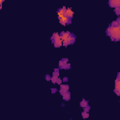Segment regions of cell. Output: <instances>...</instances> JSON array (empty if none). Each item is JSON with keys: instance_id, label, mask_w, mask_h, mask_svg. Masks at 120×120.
<instances>
[{"instance_id": "cell-1", "label": "cell", "mask_w": 120, "mask_h": 120, "mask_svg": "<svg viewBox=\"0 0 120 120\" xmlns=\"http://www.w3.org/2000/svg\"><path fill=\"white\" fill-rule=\"evenodd\" d=\"M106 34L113 41L120 40V19L117 18L116 21H113L106 30Z\"/></svg>"}, {"instance_id": "cell-2", "label": "cell", "mask_w": 120, "mask_h": 120, "mask_svg": "<svg viewBox=\"0 0 120 120\" xmlns=\"http://www.w3.org/2000/svg\"><path fill=\"white\" fill-rule=\"evenodd\" d=\"M59 36L62 39V44L65 47H67L70 44H73L76 40V36L68 31H63L59 34Z\"/></svg>"}, {"instance_id": "cell-3", "label": "cell", "mask_w": 120, "mask_h": 120, "mask_svg": "<svg viewBox=\"0 0 120 120\" xmlns=\"http://www.w3.org/2000/svg\"><path fill=\"white\" fill-rule=\"evenodd\" d=\"M51 41H52V43L53 44V46L55 48H59L61 46H63L62 39H61V38L59 36V33H57V32H55V33L52 34V36L51 38Z\"/></svg>"}, {"instance_id": "cell-4", "label": "cell", "mask_w": 120, "mask_h": 120, "mask_svg": "<svg viewBox=\"0 0 120 120\" xmlns=\"http://www.w3.org/2000/svg\"><path fill=\"white\" fill-rule=\"evenodd\" d=\"M58 66H59V69L60 68H63V69H69L70 68V64L68 63V58H62L59 63H58Z\"/></svg>"}, {"instance_id": "cell-5", "label": "cell", "mask_w": 120, "mask_h": 120, "mask_svg": "<svg viewBox=\"0 0 120 120\" xmlns=\"http://www.w3.org/2000/svg\"><path fill=\"white\" fill-rule=\"evenodd\" d=\"M114 93L119 97L120 96V73H117V77L115 80V88H114Z\"/></svg>"}, {"instance_id": "cell-6", "label": "cell", "mask_w": 120, "mask_h": 120, "mask_svg": "<svg viewBox=\"0 0 120 120\" xmlns=\"http://www.w3.org/2000/svg\"><path fill=\"white\" fill-rule=\"evenodd\" d=\"M58 20L60 22V23L62 25H67V24H70L71 22V19L68 18L67 16H59L58 17Z\"/></svg>"}, {"instance_id": "cell-7", "label": "cell", "mask_w": 120, "mask_h": 120, "mask_svg": "<svg viewBox=\"0 0 120 120\" xmlns=\"http://www.w3.org/2000/svg\"><path fill=\"white\" fill-rule=\"evenodd\" d=\"M108 4L111 8H114L120 7V1L119 0H109Z\"/></svg>"}, {"instance_id": "cell-8", "label": "cell", "mask_w": 120, "mask_h": 120, "mask_svg": "<svg viewBox=\"0 0 120 120\" xmlns=\"http://www.w3.org/2000/svg\"><path fill=\"white\" fill-rule=\"evenodd\" d=\"M68 89H69L68 84H67V83H62V84H60V90H59V92H60V94L62 95L63 93L68 91Z\"/></svg>"}, {"instance_id": "cell-9", "label": "cell", "mask_w": 120, "mask_h": 120, "mask_svg": "<svg viewBox=\"0 0 120 120\" xmlns=\"http://www.w3.org/2000/svg\"><path fill=\"white\" fill-rule=\"evenodd\" d=\"M68 18H69V19H72V17H73V15H74V12L72 11V9L71 8H66V14H65Z\"/></svg>"}, {"instance_id": "cell-10", "label": "cell", "mask_w": 120, "mask_h": 120, "mask_svg": "<svg viewBox=\"0 0 120 120\" xmlns=\"http://www.w3.org/2000/svg\"><path fill=\"white\" fill-rule=\"evenodd\" d=\"M61 96H62L63 99H64V100H66V101H68V100H69V99H70V92H69V91H67V92L63 93Z\"/></svg>"}, {"instance_id": "cell-11", "label": "cell", "mask_w": 120, "mask_h": 120, "mask_svg": "<svg viewBox=\"0 0 120 120\" xmlns=\"http://www.w3.org/2000/svg\"><path fill=\"white\" fill-rule=\"evenodd\" d=\"M87 105H89V104H88V100H86V99L81 100V102H80V106H81V107L84 108V107H86Z\"/></svg>"}, {"instance_id": "cell-12", "label": "cell", "mask_w": 120, "mask_h": 120, "mask_svg": "<svg viewBox=\"0 0 120 120\" xmlns=\"http://www.w3.org/2000/svg\"><path fill=\"white\" fill-rule=\"evenodd\" d=\"M59 68H54L53 69V72H52V76H54V77H59Z\"/></svg>"}, {"instance_id": "cell-13", "label": "cell", "mask_w": 120, "mask_h": 120, "mask_svg": "<svg viewBox=\"0 0 120 120\" xmlns=\"http://www.w3.org/2000/svg\"><path fill=\"white\" fill-rule=\"evenodd\" d=\"M82 118L86 119V118H88V117H89V112H82Z\"/></svg>"}, {"instance_id": "cell-14", "label": "cell", "mask_w": 120, "mask_h": 120, "mask_svg": "<svg viewBox=\"0 0 120 120\" xmlns=\"http://www.w3.org/2000/svg\"><path fill=\"white\" fill-rule=\"evenodd\" d=\"M114 12H115V14L119 17V15H120V7H118V8H114Z\"/></svg>"}, {"instance_id": "cell-15", "label": "cell", "mask_w": 120, "mask_h": 120, "mask_svg": "<svg viewBox=\"0 0 120 120\" xmlns=\"http://www.w3.org/2000/svg\"><path fill=\"white\" fill-rule=\"evenodd\" d=\"M57 78H58V77L52 76V78H51V82H52V83H56V80H57Z\"/></svg>"}, {"instance_id": "cell-16", "label": "cell", "mask_w": 120, "mask_h": 120, "mask_svg": "<svg viewBox=\"0 0 120 120\" xmlns=\"http://www.w3.org/2000/svg\"><path fill=\"white\" fill-rule=\"evenodd\" d=\"M90 109H91L90 105H87L86 107H84V108H83V112H88L90 111Z\"/></svg>"}, {"instance_id": "cell-17", "label": "cell", "mask_w": 120, "mask_h": 120, "mask_svg": "<svg viewBox=\"0 0 120 120\" xmlns=\"http://www.w3.org/2000/svg\"><path fill=\"white\" fill-rule=\"evenodd\" d=\"M56 83H58V84H62V83H63L62 79H60V78L58 77V78H57V80H56Z\"/></svg>"}, {"instance_id": "cell-18", "label": "cell", "mask_w": 120, "mask_h": 120, "mask_svg": "<svg viewBox=\"0 0 120 120\" xmlns=\"http://www.w3.org/2000/svg\"><path fill=\"white\" fill-rule=\"evenodd\" d=\"M51 78H52V76H51V75H49V74H47V75L45 76L46 81H51Z\"/></svg>"}, {"instance_id": "cell-19", "label": "cell", "mask_w": 120, "mask_h": 120, "mask_svg": "<svg viewBox=\"0 0 120 120\" xmlns=\"http://www.w3.org/2000/svg\"><path fill=\"white\" fill-rule=\"evenodd\" d=\"M68 81V77H64V78L62 79V82H67Z\"/></svg>"}, {"instance_id": "cell-20", "label": "cell", "mask_w": 120, "mask_h": 120, "mask_svg": "<svg viewBox=\"0 0 120 120\" xmlns=\"http://www.w3.org/2000/svg\"><path fill=\"white\" fill-rule=\"evenodd\" d=\"M51 90H52V93H53V94H54V93H56V92L58 91V90H57L56 88H52Z\"/></svg>"}, {"instance_id": "cell-21", "label": "cell", "mask_w": 120, "mask_h": 120, "mask_svg": "<svg viewBox=\"0 0 120 120\" xmlns=\"http://www.w3.org/2000/svg\"><path fill=\"white\" fill-rule=\"evenodd\" d=\"M3 2H4V0H0V9L2 8V4H3Z\"/></svg>"}]
</instances>
